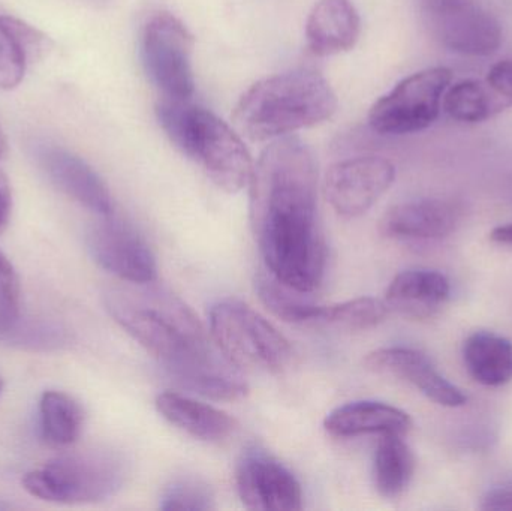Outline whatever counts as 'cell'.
<instances>
[{
    "instance_id": "1",
    "label": "cell",
    "mask_w": 512,
    "mask_h": 511,
    "mask_svg": "<svg viewBox=\"0 0 512 511\" xmlns=\"http://www.w3.org/2000/svg\"><path fill=\"white\" fill-rule=\"evenodd\" d=\"M318 180L310 147L286 135L262 150L249 183L252 230L265 269L306 294L322 284L327 266Z\"/></svg>"
},
{
    "instance_id": "2",
    "label": "cell",
    "mask_w": 512,
    "mask_h": 511,
    "mask_svg": "<svg viewBox=\"0 0 512 511\" xmlns=\"http://www.w3.org/2000/svg\"><path fill=\"white\" fill-rule=\"evenodd\" d=\"M156 281L128 284L105 294L117 324L167 369L186 390L213 401H240L248 384L207 336L191 308Z\"/></svg>"
},
{
    "instance_id": "3",
    "label": "cell",
    "mask_w": 512,
    "mask_h": 511,
    "mask_svg": "<svg viewBox=\"0 0 512 511\" xmlns=\"http://www.w3.org/2000/svg\"><path fill=\"white\" fill-rule=\"evenodd\" d=\"M337 96L315 71L271 75L249 87L234 110V123L252 141L276 140L331 119Z\"/></svg>"
},
{
    "instance_id": "4",
    "label": "cell",
    "mask_w": 512,
    "mask_h": 511,
    "mask_svg": "<svg viewBox=\"0 0 512 511\" xmlns=\"http://www.w3.org/2000/svg\"><path fill=\"white\" fill-rule=\"evenodd\" d=\"M156 113L171 143L197 162L218 188L237 194L249 186L255 164L228 123L191 99L162 98Z\"/></svg>"
},
{
    "instance_id": "5",
    "label": "cell",
    "mask_w": 512,
    "mask_h": 511,
    "mask_svg": "<svg viewBox=\"0 0 512 511\" xmlns=\"http://www.w3.org/2000/svg\"><path fill=\"white\" fill-rule=\"evenodd\" d=\"M129 464L110 449L68 453L24 476L32 497L47 503L92 504L110 500L126 483Z\"/></svg>"
},
{
    "instance_id": "6",
    "label": "cell",
    "mask_w": 512,
    "mask_h": 511,
    "mask_svg": "<svg viewBox=\"0 0 512 511\" xmlns=\"http://www.w3.org/2000/svg\"><path fill=\"white\" fill-rule=\"evenodd\" d=\"M209 327L213 344L236 368L277 374L291 360V345L285 336L240 300L215 303L209 312Z\"/></svg>"
},
{
    "instance_id": "7",
    "label": "cell",
    "mask_w": 512,
    "mask_h": 511,
    "mask_svg": "<svg viewBox=\"0 0 512 511\" xmlns=\"http://www.w3.org/2000/svg\"><path fill=\"white\" fill-rule=\"evenodd\" d=\"M453 71L445 66L424 69L400 81L370 108L369 123L382 135L424 131L438 119Z\"/></svg>"
},
{
    "instance_id": "8",
    "label": "cell",
    "mask_w": 512,
    "mask_h": 511,
    "mask_svg": "<svg viewBox=\"0 0 512 511\" xmlns=\"http://www.w3.org/2000/svg\"><path fill=\"white\" fill-rule=\"evenodd\" d=\"M192 50L194 36L179 18L168 12L156 14L144 27V68L161 90L162 98L191 99L194 95Z\"/></svg>"
},
{
    "instance_id": "9",
    "label": "cell",
    "mask_w": 512,
    "mask_h": 511,
    "mask_svg": "<svg viewBox=\"0 0 512 511\" xmlns=\"http://www.w3.org/2000/svg\"><path fill=\"white\" fill-rule=\"evenodd\" d=\"M427 24L448 50L490 56L502 44V27L477 0H421Z\"/></svg>"
},
{
    "instance_id": "10",
    "label": "cell",
    "mask_w": 512,
    "mask_h": 511,
    "mask_svg": "<svg viewBox=\"0 0 512 511\" xmlns=\"http://www.w3.org/2000/svg\"><path fill=\"white\" fill-rule=\"evenodd\" d=\"M87 249L98 266L126 284H149L158 278L152 249L128 222L110 215L98 216L86 233Z\"/></svg>"
},
{
    "instance_id": "11",
    "label": "cell",
    "mask_w": 512,
    "mask_h": 511,
    "mask_svg": "<svg viewBox=\"0 0 512 511\" xmlns=\"http://www.w3.org/2000/svg\"><path fill=\"white\" fill-rule=\"evenodd\" d=\"M396 179L393 162L382 156H358L336 162L325 174L324 192L337 215L357 218L391 188Z\"/></svg>"
},
{
    "instance_id": "12",
    "label": "cell",
    "mask_w": 512,
    "mask_h": 511,
    "mask_svg": "<svg viewBox=\"0 0 512 511\" xmlns=\"http://www.w3.org/2000/svg\"><path fill=\"white\" fill-rule=\"evenodd\" d=\"M236 485L246 509L297 511L303 509V491L297 477L276 458L249 447L236 470Z\"/></svg>"
},
{
    "instance_id": "13",
    "label": "cell",
    "mask_w": 512,
    "mask_h": 511,
    "mask_svg": "<svg viewBox=\"0 0 512 511\" xmlns=\"http://www.w3.org/2000/svg\"><path fill=\"white\" fill-rule=\"evenodd\" d=\"M33 156L42 173L63 194L96 216L113 213V200L107 185L80 156L50 143L35 144Z\"/></svg>"
},
{
    "instance_id": "14",
    "label": "cell",
    "mask_w": 512,
    "mask_h": 511,
    "mask_svg": "<svg viewBox=\"0 0 512 511\" xmlns=\"http://www.w3.org/2000/svg\"><path fill=\"white\" fill-rule=\"evenodd\" d=\"M364 365L375 374L390 375L411 384L442 407H463L468 401L462 390L442 377L423 353L412 348H379L367 354Z\"/></svg>"
},
{
    "instance_id": "15",
    "label": "cell",
    "mask_w": 512,
    "mask_h": 511,
    "mask_svg": "<svg viewBox=\"0 0 512 511\" xmlns=\"http://www.w3.org/2000/svg\"><path fill=\"white\" fill-rule=\"evenodd\" d=\"M361 20L351 0H318L306 21V44L319 57L352 50L360 38Z\"/></svg>"
},
{
    "instance_id": "16",
    "label": "cell",
    "mask_w": 512,
    "mask_h": 511,
    "mask_svg": "<svg viewBox=\"0 0 512 511\" xmlns=\"http://www.w3.org/2000/svg\"><path fill=\"white\" fill-rule=\"evenodd\" d=\"M448 279L435 270L412 269L391 281L384 302L388 309L409 320L435 317L450 299Z\"/></svg>"
},
{
    "instance_id": "17",
    "label": "cell",
    "mask_w": 512,
    "mask_h": 511,
    "mask_svg": "<svg viewBox=\"0 0 512 511\" xmlns=\"http://www.w3.org/2000/svg\"><path fill=\"white\" fill-rule=\"evenodd\" d=\"M457 225V212L441 200H414L391 207L379 230L397 240H433L447 237Z\"/></svg>"
},
{
    "instance_id": "18",
    "label": "cell",
    "mask_w": 512,
    "mask_h": 511,
    "mask_svg": "<svg viewBox=\"0 0 512 511\" xmlns=\"http://www.w3.org/2000/svg\"><path fill=\"white\" fill-rule=\"evenodd\" d=\"M156 408L168 423L206 443H221L239 428L225 411L180 393H161L156 398Z\"/></svg>"
},
{
    "instance_id": "19",
    "label": "cell",
    "mask_w": 512,
    "mask_h": 511,
    "mask_svg": "<svg viewBox=\"0 0 512 511\" xmlns=\"http://www.w3.org/2000/svg\"><path fill=\"white\" fill-rule=\"evenodd\" d=\"M328 434L337 438L363 435H406L412 420L405 411L384 402H351L328 414L324 423Z\"/></svg>"
},
{
    "instance_id": "20",
    "label": "cell",
    "mask_w": 512,
    "mask_h": 511,
    "mask_svg": "<svg viewBox=\"0 0 512 511\" xmlns=\"http://www.w3.org/2000/svg\"><path fill=\"white\" fill-rule=\"evenodd\" d=\"M463 362L469 375L487 387L512 381V342L492 332H477L463 345Z\"/></svg>"
},
{
    "instance_id": "21",
    "label": "cell",
    "mask_w": 512,
    "mask_h": 511,
    "mask_svg": "<svg viewBox=\"0 0 512 511\" xmlns=\"http://www.w3.org/2000/svg\"><path fill=\"white\" fill-rule=\"evenodd\" d=\"M415 459L403 435H382L373 462L375 488L381 497L396 500L408 489L414 476Z\"/></svg>"
},
{
    "instance_id": "22",
    "label": "cell",
    "mask_w": 512,
    "mask_h": 511,
    "mask_svg": "<svg viewBox=\"0 0 512 511\" xmlns=\"http://www.w3.org/2000/svg\"><path fill=\"white\" fill-rule=\"evenodd\" d=\"M84 414L77 401L63 392H45L39 401V429L48 446L65 449L80 438Z\"/></svg>"
},
{
    "instance_id": "23",
    "label": "cell",
    "mask_w": 512,
    "mask_h": 511,
    "mask_svg": "<svg viewBox=\"0 0 512 511\" xmlns=\"http://www.w3.org/2000/svg\"><path fill=\"white\" fill-rule=\"evenodd\" d=\"M255 288L262 305L279 320L289 324L322 323L324 306L304 299L306 293L283 284L267 269L256 276Z\"/></svg>"
},
{
    "instance_id": "24",
    "label": "cell",
    "mask_w": 512,
    "mask_h": 511,
    "mask_svg": "<svg viewBox=\"0 0 512 511\" xmlns=\"http://www.w3.org/2000/svg\"><path fill=\"white\" fill-rule=\"evenodd\" d=\"M442 108L451 119L463 123L484 122L505 110L487 84L478 80H463L448 87Z\"/></svg>"
},
{
    "instance_id": "25",
    "label": "cell",
    "mask_w": 512,
    "mask_h": 511,
    "mask_svg": "<svg viewBox=\"0 0 512 511\" xmlns=\"http://www.w3.org/2000/svg\"><path fill=\"white\" fill-rule=\"evenodd\" d=\"M387 303L375 297H358L348 302L324 306L322 323L331 324L349 332L373 329L388 315Z\"/></svg>"
},
{
    "instance_id": "26",
    "label": "cell",
    "mask_w": 512,
    "mask_h": 511,
    "mask_svg": "<svg viewBox=\"0 0 512 511\" xmlns=\"http://www.w3.org/2000/svg\"><path fill=\"white\" fill-rule=\"evenodd\" d=\"M159 509L209 511L216 509L212 488L195 477H179L171 480L161 494Z\"/></svg>"
},
{
    "instance_id": "27",
    "label": "cell",
    "mask_w": 512,
    "mask_h": 511,
    "mask_svg": "<svg viewBox=\"0 0 512 511\" xmlns=\"http://www.w3.org/2000/svg\"><path fill=\"white\" fill-rule=\"evenodd\" d=\"M29 63L26 51L15 41L0 17V89L11 90L23 80Z\"/></svg>"
},
{
    "instance_id": "28",
    "label": "cell",
    "mask_w": 512,
    "mask_h": 511,
    "mask_svg": "<svg viewBox=\"0 0 512 511\" xmlns=\"http://www.w3.org/2000/svg\"><path fill=\"white\" fill-rule=\"evenodd\" d=\"M20 281L11 261L0 251V336L20 320Z\"/></svg>"
},
{
    "instance_id": "29",
    "label": "cell",
    "mask_w": 512,
    "mask_h": 511,
    "mask_svg": "<svg viewBox=\"0 0 512 511\" xmlns=\"http://www.w3.org/2000/svg\"><path fill=\"white\" fill-rule=\"evenodd\" d=\"M0 339L11 342V344L21 345V347L29 348H56L65 342V333L51 324L30 323L27 326L21 324V320L17 321L14 327Z\"/></svg>"
},
{
    "instance_id": "30",
    "label": "cell",
    "mask_w": 512,
    "mask_h": 511,
    "mask_svg": "<svg viewBox=\"0 0 512 511\" xmlns=\"http://www.w3.org/2000/svg\"><path fill=\"white\" fill-rule=\"evenodd\" d=\"M486 84L505 110L512 107V59L495 63L487 75Z\"/></svg>"
},
{
    "instance_id": "31",
    "label": "cell",
    "mask_w": 512,
    "mask_h": 511,
    "mask_svg": "<svg viewBox=\"0 0 512 511\" xmlns=\"http://www.w3.org/2000/svg\"><path fill=\"white\" fill-rule=\"evenodd\" d=\"M483 510H512V485L490 489L481 504Z\"/></svg>"
},
{
    "instance_id": "32",
    "label": "cell",
    "mask_w": 512,
    "mask_h": 511,
    "mask_svg": "<svg viewBox=\"0 0 512 511\" xmlns=\"http://www.w3.org/2000/svg\"><path fill=\"white\" fill-rule=\"evenodd\" d=\"M12 197L11 188L5 174L0 171V233L5 230L11 216Z\"/></svg>"
},
{
    "instance_id": "33",
    "label": "cell",
    "mask_w": 512,
    "mask_h": 511,
    "mask_svg": "<svg viewBox=\"0 0 512 511\" xmlns=\"http://www.w3.org/2000/svg\"><path fill=\"white\" fill-rule=\"evenodd\" d=\"M490 239L495 243H499V245H512V224L496 227L490 233Z\"/></svg>"
},
{
    "instance_id": "34",
    "label": "cell",
    "mask_w": 512,
    "mask_h": 511,
    "mask_svg": "<svg viewBox=\"0 0 512 511\" xmlns=\"http://www.w3.org/2000/svg\"><path fill=\"white\" fill-rule=\"evenodd\" d=\"M6 153V138L5 132H3L2 126H0V159L5 156Z\"/></svg>"
},
{
    "instance_id": "35",
    "label": "cell",
    "mask_w": 512,
    "mask_h": 511,
    "mask_svg": "<svg viewBox=\"0 0 512 511\" xmlns=\"http://www.w3.org/2000/svg\"><path fill=\"white\" fill-rule=\"evenodd\" d=\"M2 386H3V384H2V378H0V392H2Z\"/></svg>"
}]
</instances>
